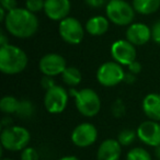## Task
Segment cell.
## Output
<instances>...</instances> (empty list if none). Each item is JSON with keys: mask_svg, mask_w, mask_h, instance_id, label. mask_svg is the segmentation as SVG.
Wrapping results in <instances>:
<instances>
[{"mask_svg": "<svg viewBox=\"0 0 160 160\" xmlns=\"http://www.w3.org/2000/svg\"><path fill=\"white\" fill-rule=\"evenodd\" d=\"M137 137L147 146H160V124L157 121L148 120L140 123L137 127Z\"/></svg>", "mask_w": 160, "mask_h": 160, "instance_id": "7c38bea8", "label": "cell"}, {"mask_svg": "<svg viewBox=\"0 0 160 160\" xmlns=\"http://www.w3.org/2000/svg\"><path fill=\"white\" fill-rule=\"evenodd\" d=\"M122 145L118 139L109 138L103 140L97 151V160H120Z\"/></svg>", "mask_w": 160, "mask_h": 160, "instance_id": "9a60e30c", "label": "cell"}, {"mask_svg": "<svg viewBox=\"0 0 160 160\" xmlns=\"http://www.w3.org/2000/svg\"><path fill=\"white\" fill-rule=\"evenodd\" d=\"M85 30L80 21L73 17H67L59 21L58 24V33L60 38L70 45H77L82 42Z\"/></svg>", "mask_w": 160, "mask_h": 160, "instance_id": "52a82bcc", "label": "cell"}, {"mask_svg": "<svg viewBox=\"0 0 160 160\" xmlns=\"http://www.w3.org/2000/svg\"><path fill=\"white\" fill-rule=\"evenodd\" d=\"M98 139V129L91 123H81L73 128L71 140L77 147L86 148L93 145Z\"/></svg>", "mask_w": 160, "mask_h": 160, "instance_id": "9c48e42d", "label": "cell"}, {"mask_svg": "<svg viewBox=\"0 0 160 160\" xmlns=\"http://www.w3.org/2000/svg\"><path fill=\"white\" fill-rule=\"evenodd\" d=\"M125 71L123 66L116 62H103L97 70V79L103 87H114L124 81Z\"/></svg>", "mask_w": 160, "mask_h": 160, "instance_id": "8992f818", "label": "cell"}, {"mask_svg": "<svg viewBox=\"0 0 160 160\" xmlns=\"http://www.w3.org/2000/svg\"><path fill=\"white\" fill-rule=\"evenodd\" d=\"M70 9V0H45L44 12L49 20H64L69 16Z\"/></svg>", "mask_w": 160, "mask_h": 160, "instance_id": "4fadbf2b", "label": "cell"}, {"mask_svg": "<svg viewBox=\"0 0 160 160\" xmlns=\"http://www.w3.org/2000/svg\"><path fill=\"white\" fill-rule=\"evenodd\" d=\"M136 55L135 45L127 40H118L111 45L112 58L122 66H128L136 60Z\"/></svg>", "mask_w": 160, "mask_h": 160, "instance_id": "30bf717a", "label": "cell"}, {"mask_svg": "<svg viewBox=\"0 0 160 160\" xmlns=\"http://www.w3.org/2000/svg\"><path fill=\"white\" fill-rule=\"evenodd\" d=\"M31 139L30 132L22 126L5 127L1 132L0 140L3 149L8 151H20L28 147Z\"/></svg>", "mask_w": 160, "mask_h": 160, "instance_id": "277c9868", "label": "cell"}, {"mask_svg": "<svg viewBox=\"0 0 160 160\" xmlns=\"http://www.w3.org/2000/svg\"><path fill=\"white\" fill-rule=\"evenodd\" d=\"M135 10L133 6L125 0H110L105 6V13L110 22L118 27L129 25L135 18Z\"/></svg>", "mask_w": 160, "mask_h": 160, "instance_id": "5b68a950", "label": "cell"}, {"mask_svg": "<svg viewBox=\"0 0 160 160\" xmlns=\"http://www.w3.org/2000/svg\"><path fill=\"white\" fill-rule=\"evenodd\" d=\"M69 93L62 86L51 88L45 92L44 96V107L47 112L52 114H59L65 111L68 104Z\"/></svg>", "mask_w": 160, "mask_h": 160, "instance_id": "ba28073f", "label": "cell"}, {"mask_svg": "<svg viewBox=\"0 0 160 160\" xmlns=\"http://www.w3.org/2000/svg\"><path fill=\"white\" fill-rule=\"evenodd\" d=\"M21 160H40V156L35 148L33 147H25L21 150Z\"/></svg>", "mask_w": 160, "mask_h": 160, "instance_id": "484cf974", "label": "cell"}, {"mask_svg": "<svg viewBox=\"0 0 160 160\" xmlns=\"http://www.w3.org/2000/svg\"><path fill=\"white\" fill-rule=\"evenodd\" d=\"M142 111L149 120L160 122V94L149 93L144 98L142 103Z\"/></svg>", "mask_w": 160, "mask_h": 160, "instance_id": "2e32d148", "label": "cell"}, {"mask_svg": "<svg viewBox=\"0 0 160 160\" xmlns=\"http://www.w3.org/2000/svg\"><path fill=\"white\" fill-rule=\"evenodd\" d=\"M126 160H151V156L145 148L134 147L127 152Z\"/></svg>", "mask_w": 160, "mask_h": 160, "instance_id": "7402d4cb", "label": "cell"}, {"mask_svg": "<svg viewBox=\"0 0 160 160\" xmlns=\"http://www.w3.org/2000/svg\"><path fill=\"white\" fill-rule=\"evenodd\" d=\"M20 101L13 96H5L0 100V110L6 114H16Z\"/></svg>", "mask_w": 160, "mask_h": 160, "instance_id": "ffe728a7", "label": "cell"}, {"mask_svg": "<svg viewBox=\"0 0 160 160\" xmlns=\"http://www.w3.org/2000/svg\"><path fill=\"white\" fill-rule=\"evenodd\" d=\"M58 160H79V158H77L76 156H65V157L59 158Z\"/></svg>", "mask_w": 160, "mask_h": 160, "instance_id": "e575fe53", "label": "cell"}, {"mask_svg": "<svg viewBox=\"0 0 160 160\" xmlns=\"http://www.w3.org/2000/svg\"><path fill=\"white\" fill-rule=\"evenodd\" d=\"M7 13H8V12L6 11L2 7H0V21H1V22H5L6 17H7Z\"/></svg>", "mask_w": 160, "mask_h": 160, "instance_id": "836d02e7", "label": "cell"}, {"mask_svg": "<svg viewBox=\"0 0 160 160\" xmlns=\"http://www.w3.org/2000/svg\"><path fill=\"white\" fill-rule=\"evenodd\" d=\"M41 72L44 76H55L62 75L67 67L66 59L62 55L56 53H49L44 55L38 62Z\"/></svg>", "mask_w": 160, "mask_h": 160, "instance_id": "8fae6325", "label": "cell"}, {"mask_svg": "<svg viewBox=\"0 0 160 160\" xmlns=\"http://www.w3.org/2000/svg\"><path fill=\"white\" fill-rule=\"evenodd\" d=\"M85 2L90 8L97 9V8H101L105 5V0H85Z\"/></svg>", "mask_w": 160, "mask_h": 160, "instance_id": "4dcf8cb0", "label": "cell"}, {"mask_svg": "<svg viewBox=\"0 0 160 160\" xmlns=\"http://www.w3.org/2000/svg\"><path fill=\"white\" fill-rule=\"evenodd\" d=\"M62 81L66 83L69 87H76L81 82V79H82V76L80 70L77 67L69 66L66 67V69L64 70V72L62 73Z\"/></svg>", "mask_w": 160, "mask_h": 160, "instance_id": "d6986e66", "label": "cell"}, {"mask_svg": "<svg viewBox=\"0 0 160 160\" xmlns=\"http://www.w3.org/2000/svg\"><path fill=\"white\" fill-rule=\"evenodd\" d=\"M28 56L22 48L8 44L0 47V70L5 75H17L27 68Z\"/></svg>", "mask_w": 160, "mask_h": 160, "instance_id": "7a4b0ae2", "label": "cell"}, {"mask_svg": "<svg viewBox=\"0 0 160 160\" xmlns=\"http://www.w3.org/2000/svg\"><path fill=\"white\" fill-rule=\"evenodd\" d=\"M137 137V132L133 129H123L118 134V140L122 146H129Z\"/></svg>", "mask_w": 160, "mask_h": 160, "instance_id": "603a6c76", "label": "cell"}, {"mask_svg": "<svg viewBox=\"0 0 160 160\" xmlns=\"http://www.w3.org/2000/svg\"><path fill=\"white\" fill-rule=\"evenodd\" d=\"M133 8L142 16L152 14L160 8V0H133Z\"/></svg>", "mask_w": 160, "mask_h": 160, "instance_id": "ac0fdd59", "label": "cell"}, {"mask_svg": "<svg viewBox=\"0 0 160 160\" xmlns=\"http://www.w3.org/2000/svg\"><path fill=\"white\" fill-rule=\"evenodd\" d=\"M110 20L107 17L94 16L90 18L86 23V31L92 36H101L109 30Z\"/></svg>", "mask_w": 160, "mask_h": 160, "instance_id": "e0dca14e", "label": "cell"}, {"mask_svg": "<svg viewBox=\"0 0 160 160\" xmlns=\"http://www.w3.org/2000/svg\"><path fill=\"white\" fill-rule=\"evenodd\" d=\"M151 38L155 43L160 45V20L153 23L151 28Z\"/></svg>", "mask_w": 160, "mask_h": 160, "instance_id": "4316f807", "label": "cell"}, {"mask_svg": "<svg viewBox=\"0 0 160 160\" xmlns=\"http://www.w3.org/2000/svg\"><path fill=\"white\" fill-rule=\"evenodd\" d=\"M136 81V75L135 73H132L131 71H128L127 73H125L124 77V82H126L127 85H132Z\"/></svg>", "mask_w": 160, "mask_h": 160, "instance_id": "1f68e13d", "label": "cell"}, {"mask_svg": "<svg viewBox=\"0 0 160 160\" xmlns=\"http://www.w3.org/2000/svg\"><path fill=\"white\" fill-rule=\"evenodd\" d=\"M127 68H128V71H131L132 73L137 75V73H139L140 71H142V65H140V62H137V60H134L133 62H131V64L127 66Z\"/></svg>", "mask_w": 160, "mask_h": 160, "instance_id": "f546056e", "label": "cell"}, {"mask_svg": "<svg viewBox=\"0 0 160 160\" xmlns=\"http://www.w3.org/2000/svg\"><path fill=\"white\" fill-rule=\"evenodd\" d=\"M41 86H42L43 89H45L47 91V90H49L51 88L55 87V81H54L53 77H51V76H44V77L41 79Z\"/></svg>", "mask_w": 160, "mask_h": 160, "instance_id": "83f0119b", "label": "cell"}, {"mask_svg": "<svg viewBox=\"0 0 160 160\" xmlns=\"http://www.w3.org/2000/svg\"><path fill=\"white\" fill-rule=\"evenodd\" d=\"M5 28L8 33L18 38H29L38 30V19L27 8H16L7 13Z\"/></svg>", "mask_w": 160, "mask_h": 160, "instance_id": "6da1fadb", "label": "cell"}, {"mask_svg": "<svg viewBox=\"0 0 160 160\" xmlns=\"http://www.w3.org/2000/svg\"><path fill=\"white\" fill-rule=\"evenodd\" d=\"M155 153H156V157L158 158V160H160V146L156 147V151H155Z\"/></svg>", "mask_w": 160, "mask_h": 160, "instance_id": "d590c367", "label": "cell"}, {"mask_svg": "<svg viewBox=\"0 0 160 160\" xmlns=\"http://www.w3.org/2000/svg\"><path fill=\"white\" fill-rule=\"evenodd\" d=\"M8 44H9V41H8L7 36H6V34L3 32H1V34H0V47L6 46Z\"/></svg>", "mask_w": 160, "mask_h": 160, "instance_id": "d6a6232c", "label": "cell"}, {"mask_svg": "<svg viewBox=\"0 0 160 160\" xmlns=\"http://www.w3.org/2000/svg\"><path fill=\"white\" fill-rule=\"evenodd\" d=\"M44 6L45 0H25V8L33 13L44 10Z\"/></svg>", "mask_w": 160, "mask_h": 160, "instance_id": "d4e9b609", "label": "cell"}, {"mask_svg": "<svg viewBox=\"0 0 160 160\" xmlns=\"http://www.w3.org/2000/svg\"><path fill=\"white\" fill-rule=\"evenodd\" d=\"M70 96L75 97V104L78 112L87 118H93L101 110V100L99 94L90 88L81 90H70Z\"/></svg>", "mask_w": 160, "mask_h": 160, "instance_id": "3957f363", "label": "cell"}, {"mask_svg": "<svg viewBox=\"0 0 160 160\" xmlns=\"http://www.w3.org/2000/svg\"><path fill=\"white\" fill-rule=\"evenodd\" d=\"M34 112H35V108H34L33 103L30 100H21L20 104H19L18 111H17V115H19L21 118H30L33 116Z\"/></svg>", "mask_w": 160, "mask_h": 160, "instance_id": "44dd1931", "label": "cell"}, {"mask_svg": "<svg viewBox=\"0 0 160 160\" xmlns=\"http://www.w3.org/2000/svg\"><path fill=\"white\" fill-rule=\"evenodd\" d=\"M0 5L7 12L18 8V2L17 0H0Z\"/></svg>", "mask_w": 160, "mask_h": 160, "instance_id": "f1b7e54d", "label": "cell"}, {"mask_svg": "<svg viewBox=\"0 0 160 160\" xmlns=\"http://www.w3.org/2000/svg\"><path fill=\"white\" fill-rule=\"evenodd\" d=\"M111 112L114 118H122V116H124L125 113H126V108H125L124 102H123L121 99H116L113 102V104H112Z\"/></svg>", "mask_w": 160, "mask_h": 160, "instance_id": "cb8c5ba5", "label": "cell"}, {"mask_svg": "<svg viewBox=\"0 0 160 160\" xmlns=\"http://www.w3.org/2000/svg\"><path fill=\"white\" fill-rule=\"evenodd\" d=\"M1 160H12V159H9V158H2Z\"/></svg>", "mask_w": 160, "mask_h": 160, "instance_id": "8d00e7d4", "label": "cell"}, {"mask_svg": "<svg viewBox=\"0 0 160 160\" xmlns=\"http://www.w3.org/2000/svg\"><path fill=\"white\" fill-rule=\"evenodd\" d=\"M151 38V29L145 23H132L126 30V40L135 46L145 45Z\"/></svg>", "mask_w": 160, "mask_h": 160, "instance_id": "5bb4252c", "label": "cell"}]
</instances>
